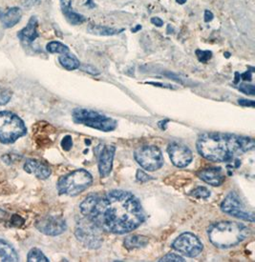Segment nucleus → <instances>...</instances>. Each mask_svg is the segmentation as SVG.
<instances>
[{"label": "nucleus", "instance_id": "1", "mask_svg": "<svg viewBox=\"0 0 255 262\" xmlns=\"http://www.w3.org/2000/svg\"><path fill=\"white\" fill-rule=\"evenodd\" d=\"M80 210L101 230L117 235L130 233L145 220L138 199L122 190L111 191L103 196L90 195L82 202Z\"/></svg>", "mask_w": 255, "mask_h": 262}, {"label": "nucleus", "instance_id": "5", "mask_svg": "<svg viewBox=\"0 0 255 262\" xmlns=\"http://www.w3.org/2000/svg\"><path fill=\"white\" fill-rule=\"evenodd\" d=\"M27 128L23 120L14 113L0 112V142L4 144L14 143L25 136Z\"/></svg>", "mask_w": 255, "mask_h": 262}, {"label": "nucleus", "instance_id": "31", "mask_svg": "<svg viewBox=\"0 0 255 262\" xmlns=\"http://www.w3.org/2000/svg\"><path fill=\"white\" fill-rule=\"evenodd\" d=\"M11 222L14 224V226L19 227V226H21V225L24 223V220H23L21 216H19V215L14 214L13 217H12V220H11Z\"/></svg>", "mask_w": 255, "mask_h": 262}, {"label": "nucleus", "instance_id": "35", "mask_svg": "<svg viewBox=\"0 0 255 262\" xmlns=\"http://www.w3.org/2000/svg\"><path fill=\"white\" fill-rule=\"evenodd\" d=\"M151 23L153 25L157 26V27H162L164 25V21L162 20L160 17H157V16L152 17Z\"/></svg>", "mask_w": 255, "mask_h": 262}, {"label": "nucleus", "instance_id": "9", "mask_svg": "<svg viewBox=\"0 0 255 262\" xmlns=\"http://www.w3.org/2000/svg\"><path fill=\"white\" fill-rule=\"evenodd\" d=\"M221 210L224 213L234 216L236 219L249 221L251 223L254 222V214L246 210L244 203L235 193H229L224 200L221 204Z\"/></svg>", "mask_w": 255, "mask_h": 262}, {"label": "nucleus", "instance_id": "25", "mask_svg": "<svg viewBox=\"0 0 255 262\" xmlns=\"http://www.w3.org/2000/svg\"><path fill=\"white\" fill-rule=\"evenodd\" d=\"M191 195L194 196L195 199L206 200V199L210 196V192L205 187H198V188L194 189L193 191L191 192Z\"/></svg>", "mask_w": 255, "mask_h": 262}, {"label": "nucleus", "instance_id": "22", "mask_svg": "<svg viewBox=\"0 0 255 262\" xmlns=\"http://www.w3.org/2000/svg\"><path fill=\"white\" fill-rule=\"evenodd\" d=\"M124 246L129 250L145 247L148 243V239L144 235H131L124 239Z\"/></svg>", "mask_w": 255, "mask_h": 262}, {"label": "nucleus", "instance_id": "23", "mask_svg": "<svg viewBox=\"0 0 255 262\" xmlns=\"http://www.w3.org/2000/svg\"><path fill=\"white\" fill-rule=\"evenodd\" d=\"M46 50L51 54H61V55L67 54L70 52L69 48L60 41L49 42L46 46Z\"/></svg>", "mask_w": 255, "mask_h": 262}, {"label": "nucleus", "instance_id": "29", "mask_svg": "<svg viewBox=\"0 0 255 262\" xmlns=\"http://www.w3.org/2000/svg\"><path fill=\"white\" fill-rule=\"evenodd\" d=\"M239 90L248 96H254L255 95V87L254 85H252V84H245V83L240 84Z\"/></svg>", "mask_w": 255, "mask_h": 262}, {"label": "nucleus", "instance_id": "40", "mask_svg": "<svg viewBox=\"0 0 255 262\" xmlns=\"http://www.w3.org/2000/svg\"><path fill=\"white\" fill-rule=\"evenodd\" d=\"M226 56H227V57H229V54H228V53H226Z\"/></svg>", "mask_w": 255, "mask_h": 262}, {"label": "nucleus", "instance_id": "12", "mask_svg": "<svg viewBox=\"0 0 255 262\" xmlns=\"http://www.w3.org/2000/svg\"><path fill=\"white\" fill-rule=\"evenodd\" d=\"M167 152L173 164L179 168H185L192 161V152L186 145L173 142L168 146Z\"/></svg>", "mask_w": 255, "mask_h": 262}, {"label": "nucleus", "instance_id": "32", "mask_svg": "<svg viewBox=\"0 0 255 262\" xmlns=\"http://www.w3.org/2000/svg\"><path fill=\"white\" fill-rule=\"evenodd\" d=\"M137 180L141 181V182H146V181L151 180V178H149V176H147L145 172L139 170L137 172Z\"/></svg>", "mask_w": 255, "mask_h": 262}, {"label": "nucleus", "instance_id": "17", "mask_svg": "<svg viewBox=\"0 0 255 262\" xmlns=\"http://www.w3.org/2000/svg\"><path fill=\"white\" fill-rule=\"evenodd\" d=\"M38 19L36 16H32L29 21L27 25L23 28L18 33V38L21 41L25 43H32L35 41V39L38 37Z\"/></svg>", "mask_w": 255, "mask_h": 262}, {"label": "nucleus", "instance_id": "4", "mask_svg": "<svg viewBox=\"0 0 255 262\" xmlns=\"http://www.w3.org/2000/svg\"><path fill=\"white\" fill-rule=\"evenodd\" d=\"M93 182V178L86 170L80 169L62 177L57 182L60 194L75 196L84 192Z\"/></svg>", "mask_w": 255, "mask_h": 262}, {"label": "nucleus", "instance_id": "27", "mask_svg": "<svg viewBox=\"0 0 255 262\" xmlns=\"http://www.w3.org/2000/svg\"><path fill=\"white\" fill-rule=\"evenodd\" d=\"M159 261L161 262H183L185 261V258L183 256L176 254H167V255L163 256Z\"/></svg>", "mask_w": 255, "mask_h": 262}, {"label": "nucleus", "instance_id": "2", "mask_svg": "<svg viewBox=\"0 0 255 262\" xmlns=\"http://www.w3.org/2000/svg\"><path fill=\"white\" fill-rule=\"evenodd\" d=\"M254 149L253 138L223 133H206L197 141V150L205 159L225 162Z\"/></svg>", "mask_w": 255, "mask_h": 262}, {"label": "nucleus", "instance_id": "6", "mask_svg": "<svg viewBox=\"0 0 255 262\" xmlns=\"http://www.w3.org/2000/svg\"><path fill=\"white\" fill-rule=\"evenodd\" d=\"M73 119L77 124H83L99 131L112 132L117 128V121L95 111L76 108L73 111Z\"/></svg>", "mask_w": 255, "mask_h": 262}, {"label": "nucleus", "instance_id": "10", "mask_svg": "<svg viewBox=\"0 0 255 262\" xmlns=\"http://www.w3.org/2000/svg\"><path fill=\"white\" fill-rule=\"evenodd\" d=\"M172 247L187 257H196L203 251V243L193 234L184 233L173 242Z\"/></svg>", "mask_w": 255, "mask_h": 262}, {"label": "nucleus", "instance_id": "7", "mask_svg": "<svg viewBox=\"0 0 255 262\" xmlns=\"http://www.w3.org/2000/svg\"><path fill=\"white\" fill-rule=\"evenodd\" d=\"M136 161L146 171L154 172L164 165V157L156 146L146 145L140 147L134 154Z\"/></svg>", "mask_w": 255, "mask_h": 262}, {"label": "nucleus", "instance_id": "11", "mask_svg": "<svg viewBox=\"0 0 255 262\" xmlns=\"http://www.w3.org/2000/svg\"><path fill=\"white\" fill-rule=\"evenodd\" d=\"M35 227L42 234L51 236L62 235L66 231V222L56 215H47L35 222Z\"/></svg>", "mask_w": 255, "mask_h": 262}, {"label": "nucleus", "instance_id": "8", "mask_svg": "<svg viewBox=\"0 0 255 262\" xmlns=\"http://www.w3.org/2000/svg\"><path fill=\"white\" fill-rule=\"evenodd\" d=\"M101 229L97 225L90 221L89 219H85L81 221L76 228V235L80 242L91 249H97L101 246L103 239L101 235Z\"/></svg>", "mask_w": 255, "mask_h": 262}, {"label": "nucleus", "instance_id": "39", "mask_svg": "<svg viewBox=\"0 0 255 262\" xmlns=\"http://www.w3.org/2000/svg\"><path fill=\"white\" fill-rule=\"evenodd\" d=\"M186 1H187V0H176V2L179 3L181 5H184L185 3H186Z\"/></svg>", "mask_w": 255, "mask_h": 262}, {"label": "nucleus", "instance_id": "19", "mask_svg": "<svg viewBox=\"0 0 255 262\" xmlns=\"http://www.w3.org/2000/svg\"><path fill=\"white\" fill-rule=\"evenodd\" d=\"M87 31L90 34L95 35H101V36H112V35H119L124 31V29H114V28L103 26V25H97V24H90Z\"/></svg>", "mask_w": 255, "mask_h": 262}, {"label": "nucleus", "instance_id": "34", "mask_svg": "<svg viewBox=\"0 0 255 262\" xmlns=\"http://www.w3.org/2000/svg\"><path fill=\"white\" fill-rule=\"evenodd\" d=\"M204 18H205V22L208 23V22H210V21L213 19L214 14H212V12H210V11H208V10H206V11H205Z\"/></svg>", "mask_w": 255, "mask_h": 262}, {"label": "nucleus", "instance_id": "26", "mask_svg": "<svg viewBox=\"0 0 255 262\" xmlns=\"http://www.w3.org/2000/svg\"><path fill=\"white\" fill-rule=\"evenodd\" d=\"M196 55H197V58H198V60L200 62L207 63L212 57V52L197 50L196 51Z\"/></svg>", "mask_w": 255, "mask_h": 262}, {"label": "nucleus", "instance_id": "28", "mask_svg": "<svg viewBox=\"0 0 255 262\" xmlns=\"http://www.w3.org/2000/svg\"><path fill=\"white\" fill-rule=\"evenodd\" d=\"M12 97V93L8 89L0 88V105L7 104Z\"/></svg>", "mask_w": 255, "mask_h": 262}, {"label": "nucleus", "instance_id": "20", "mask_svg": "<svg viewBox=\"0 0 255 262\" xmlns=\"http://www.w3.org/2000/svg\"><path fill=\"white\" fill-rule=\"evenodd\" d=\"M0 261H18L16 251L3 241H0Z\"/></svg>", "mask_w": 255, "mask_h": 262}, {"label": "nucleus", "instance_id": "24", "mask_svg": "<svg viewBox=\"0 0 255 262\" xmlns=\"http://www.w3.org/2000/svg\"><path fill=\"white\" fill-rule=\"evenodd\" d=\"M27 261L29 262H48L50 261L46 255L42 253L40 249H32L27 255Z\"/></svg>", "mask_w": 255, "mask_h": 262}, {"label": "nucleus", "instance_id": "14", "mask_svg": "<svg viewBox=\"0 0 255 262\" xmlns=\"http://www.w3.org/2000/svg\"><path fill=\"white\" fill-rule=\"evenodd\" d=\"M24 170L33 173L40 180H46L51 176V169L47 164L36 159H28L24 164Z\"/></svg>", "mask_w": 255, "mask_h": 262}, {"label": "nucleus", "instance_id": "33", "mask_svg": "<svg viewBox=\"0 0 255 262\" xmlns=\"http://www.w3.org/2000/svg\"><path fill=\"white\" fill-rule=\"evenodd\" d=\"M238 103L244 107H254L255 102L253 100H248V99H244L241 98L238 100Z\"/></svg>", "mask_w": 255, "mask_h": 262}, {"label": "nucleus", "instance_id": "13", "mask_svg": "<svg viewBox=\"0 0 255 262\" xmlns=\"http://www.w3.org/2000/svg\"><path fill=\"white\" fill-rule=\"evenodd\" d=\"M116 148L113 145H105L99 154V172L102 178L110 174Z\"/></svg>", "mask_w": 255, "mask_h": 262}, {"label": "nucleus", "instance_id": "21", "mask_svg": "<svg viewBox=\"0 0 255 262\" xmlns=\"http://www.w3.org/2000/svg\"><path fill=\"white\" fill-rule=\"evenodd\" d=\"M58 61L64 69L68 70V71L79 69L81 66L80 60L73 54H70V52L67 54H63L61 55L58 57Z\"/></svg>", "mask_w": 255, "mask_h": 262}, {"label": "nucleus", "instance_id": "36", "mask_svg": "<svg viewBox=\"0 0 255 262\" xmlns=\"http://www.w3.org/2000/svg\"><path fill=\"white\" fill-rule=\"evenodd\" d=\"M241 76L242 78H243L244 80H248V81H250V80H251V74H250V72H249V71L246 72L245 74H243Z\"/></svg>", "mask_w": 255, "mask_h": 262}, {"label": "nucleus", "instance_id": "16", "mask_svg": "<svg viewBox=\"0 0 255 262\" xmlns=\"http://www.w3.org/2000/svg\"><path fill=\"white\" fill-rule=\"evenodd\" d=\"M22 17L21 8L11 7L0 11V22L3 27L13 28L15 26Z\"/></svg>", "mask_w": 255, "mask_h": 262}, {"label": "nucleus", "instance_id": "37", "mask_svg": "<svg viewBox=\"0 0 255 262\" xmlns=\"http://www.w3.org/2000/svg\"><path fill=\"white\" fill-rule=\"evenodd\" d=\"M85 5H86V6H88V7L90 8L95 7V4L93 3V1H92V0H87V2L85 3Z\"/></svg>", "mask_w": 255, "mask_h": 262}, {"label": "nucleus", "instance_id": "3", "mask_svg": "<svg viewBox=\"0 0 255 262\" xmlns=\"http://www.w3.org/2000/svg\"><path fill=\"white\" fill-rule=\"evenodd\" d=\"M207 235L215 247L228 249L244 242L250 235V230L242 223L221 221L208 229Z\"/></svg>", "mask_w": 255, "mask_h": 262}, {"label": "nucleus", "instance_id": "15", "mask_svg": "<svg viewBox=\"0 0 255 262\" xmlns=\"http://www.w3.org/2000/svg\"><path fill=\"white\" fill-rule=\"evenodd\" d=\"M201 180L211 186H220L225 181V174L220 168H207L198 172Z\"/></svg>", "mask_w": 255, "mask_h": 262}, {"label": "nucleus", "instance_id": "38", "mask_svg": "<svg viewBox=\"0 0 255 262\" xmlns=\"http://www.w3.org/2000/svg\"><path fill=\"white\" fill-rule=\"evenodd\" d=\"M140 30H142V26L141 25H137L136 27L132 28V33H137Z\"/></svg>", "mask_w": 255, "mask_h": 262}, {"label": "nucleus", "instance_id": "30", "mask_svg": "<svg viewBox=\"0 0 255 262\" xmlns=\"http://www.w3.org/2000/svg\"><path fill=\"white\" fill-rule=\"evenodd\" d=\"M62 147L64 151H70L73 147V140L70 136L64 137L62 140Z\"/></svg>", "mask_w": 255, "mask_h": 262}, {"label": "nucleus", "instance_id": "18", "mask_svg": "<svg viewBox=\"0 0 255 262\" xmlns=\"http://www.w3.org/2000/svg\"><path fill=\"white\" fill-rule=\"evenodd\" d=\"M61 8L66 20L72 25H81L87 18L83 14H77L72 8V0H61Z\"/></svg>", "mask_w": 255, "mask_h": 262}]
</instances>
